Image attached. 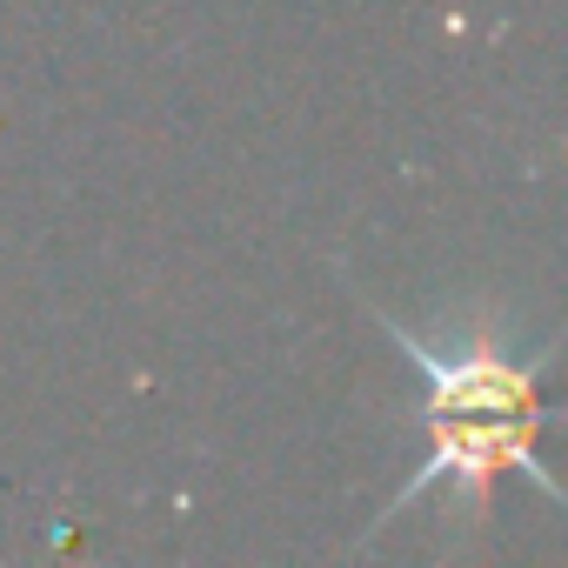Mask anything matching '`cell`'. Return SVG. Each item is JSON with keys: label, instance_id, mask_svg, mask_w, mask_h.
I'll return each mask as SVG.
<instances>
[{"label": "cell", "instance_id": "cell-1", "mask_svg": "<svg viewBox=\"0 0 568 568\" xmlns=\"http://www.w3.org/2000/svg\"><path fill=\"white\" fill-rule=\"evenodd\" d=\"M375 315H382V328L402 342V355L422 368V382H428V428H435V455L402 481L395 501H415L428 481L448 475V481L468 495L475 521H481L488 481H495L501 468H521L541 495H561V488L548 481V468L535 462V442H528V428L541 422L535 375H541L548 348H535V355L515 362L501 342H481V335H448V342H435V335L395 322L388 308H375Z\"/></svg>", "mask_w": 568, "mask_h": 568}]
</instances>
